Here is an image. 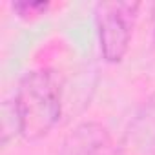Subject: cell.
Wrapping results in <instances>:
<instances>
[{
  "label": "cell",
  "instance_id": "4",
  "mask_svg": "<svg viewBox=\"0 0 155 155\" xmlns=\"http://www.w3.org/2000/svg\"><path fill=\"white\" fill-rule=\"evenodd\" d=\"M60 155H119L111 135L101 122H81L62 140Z\"/></svg>",
  "mask_w": 155,
  "mask_h": 155
},
{
  "label": "cell",
  "instance_id": "2",
  "mask_svg": "<svg viewBox=\"0 0 155 155\" xmlns=\"http://www.w3.org/2000/svg\"><path fill=\"white\" fill-rule=\"evenodd\" d=\"M139 2H101L95 8V24L102 58L119 64L131 42L133 26L139 15Z\"/></svg>",
  "mask_w": 155,
  "mask_h": 155
},
{
  "label": "cell",
  "instance_id": "6",
  "mask_svg": "<svg viewBox=\"0 0 155 155\" xmlns=\"http://www.w3.org/2000/svg\"><path fill=\"white\" fill-rule=\"evenodd\" d=\"M153 55H155V11H153Z\"/></svg>",
  "mask_w": 155,
  "mask_h": 155
},
{
  "label": "cell",
  "instance_id": "3",
  "mask_svg": "<svg viewBox=\"0 0 155 155\" xmlns=\"http://www.w3.org/2000/svg\"><path fill=\"white\" fill-rule=\"evenodd\" d=\"M117 151L119 155H155V93L130 120Z\"/></svg>",
  "mask_w": 155,
  "mask_h": 155
},
{
  "label": "cell",
  "instance_id": "5",
  "mask_svg": "<svg viewBox=\"0 0 155 155\" xmlns=\"http://www.w3.org/2000/svg\"><path fill=\"white\" fill-rule=\"evenodd\" d=\"M11 8L18 17L33 18L38 15H44L49 9V2H42V0H38V2H28V0H22V2H13Z\"/></svg>",
  "mask_w": 155,
  "mask_h": 155
},
{
  "label": "cell",
  "instance_id": "1",
  "mask_svg": "<svg viewBox=\"0 0 155 155\" xmlns=\"http://www.w3.org/2000/svg\"><path fill=\"white\" fill-rule=\"evenodd\" d=\"M18 133L26 140L46 137L62 115V82L49 68L28 71L13 97Z\"/></svg>",
  "mask_w": 155,
  "mask_h": 155
}]
</instances>
